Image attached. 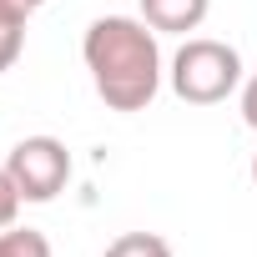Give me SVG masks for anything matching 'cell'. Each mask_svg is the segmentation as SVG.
Returning a JSON list of instances; mask_svg holds the SVG:
<instances>
[{"mask_svg":"<svg viewBox=\"0 0 257 257\" xmlns=\"http://www.w3.org/2000/svg\"><path fill=\"white\" fill-rule=\"evenodd\" d=\"M101 257H172V242L157 232H121Z\"/></svg>","mask_w":257,"mask_h":257,"instance_id":"5","label":"cell"},{"mask_svg":"<svg viewBox=\"0 0 257 257\" xmlns=\"http://www.w3.org/2000/svg\"><path fill=\"white\" fill-rule=\"evenodd\" d=\"M36 11H41V0H0V21L6 26H26Z\"/></svg>","mask_w":257,"mask_h":257,"instance_id":"9","label":"cell"},{"mask_svg":"<svg viewBox=\"0 0 257 257\" xmlns=\"http://www.w3.org/2000/svg\"><path fill=\"white\" fill-rule=\"evenodd\" d=\"M212 0H142V21L152 31H172V36H187L207 21Z\"/></svg>","mask_w":257,"mask_h":257,"instance_id":"4","label":"cell"},{"mask_svg":"<svg viewBox=\"0 0 257 257\" xmlns=\"http://www.w3.org/2000/svg\"><path fill=\"white\" fill-rule=\"evenodd\" d=\"M0 257H51V242L31 227H0Z\"/></svg>","mask_w":257,"mask_h":257,"instance_id":"6","label":"cell"},{"mask_svg":"<svg viewBox=\"0 0 257 257\" xmlns=\"http://www.w3.org/2000/svg\"><path fill=\"white\" fill-rule=\"evenodd\" d=\"M252 182H257V157H252Z\"/></svg>","mask_w":257,"mask_h":257,"instance_id":"11","label":"cell"},{"mask_svg":"<svg viewBox=\"0 0 257 257\" xmlns=\"http://www.w3.org/2000/svg\"><path fill=\"white\" fill-rule=\"evenodd\" d=\"M242 121H247L252 132H257V76L242 86Z\"/></svg>","mask_w":257,"mask_h":257,"instance_id":"10","label":"cell"},{"mask_svg":"<svg viewBox=\"0 0 257 257\" xmlns=\"http://www.w3.org/2000/svg\"><path fill=\"white\" fill-rule=\"evenodd\" d=\"M41 6H46V0H41Z\"/></svg>","mask_w":257,"mask_h":257,"instance_id":"12","label":"cell"},{"mask_svg":"<svg viewBox=\"0 0 257 257\" xmlns=\"http://www.w3.org/2000/svg\"><path fill=\"white\" fill-rule=\"evenodd\" d=\"M6 172H11L21 202H51V197H61L66 182H71V152H66V142H56V137H26V142L11 147Z\"/></svg>","mask_w":257,"mask_h":257,"instance_id":"3","label":"cell"},{"mask_svg":"<svg viewBox=\"0 0 257 257\" xmlns=\"http://www.w3.org/2000/svg\"><path fill=\"white\" fill-rule=\"evenodd\" d=\"M96 96L111 111H147L162 91V46L157 31L137 16H101L81 41Z\"/></svg>","mask_w":257,"mask_h":257,"instance_id":"1","label":"cell"},{"mask_svg":"<svg viewBox=\"0 0 257 257\" xmlns=\"http://www.w3.org/2000/svg\"><path fill=\"white\" fill-rule=\"evenodd\" d=\"M16 212H21V192H16L11 172L0 167V227H16Z\"/></svg>","mask_w":257,"mask_h":257,"instance_id":"8","label":"cell"},{"mask_svg":"<svg viewBox=\"0 0 257 257\" xmlns=\"http://www.w3.org/2000/svg\"><path fill=\"white\" fill-rule=\"evenodd\" d=\"M242 86V56L227 41L212 36H192L177 56H172V91L192 106H217Z\"/></svg>","mask_w":257,"mask_h":257,"instance_id":"2","label":"cell"},{"mask_svg":"<svg viewBox=\"0 0 257 257\" xmlns=\"http://www.w3.org/2000/svg\"><path fill=\"white\" fill-rule=\"evenodd\" d=\"M21 46H26V26H6L0 21V71H11L21 61Z\"/></svg>","mask_w":257,"mask_h":257,"instance_id":"7","label":"cell"}]
</instances>
